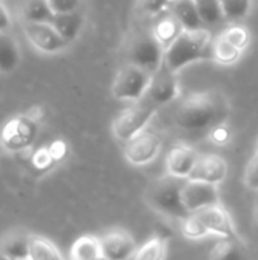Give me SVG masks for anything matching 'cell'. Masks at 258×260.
I'll list each match as a JSON object with an SVG mask.
<instances>
[{
	"label": "cell",
	"mask_w": 258,
	"mask_h": 260,
	"mask_svg": "<svg viewBox=\"0 0 258 260\" xmlns=\"http://www.w3.org/2000/svg\"><path fill=\"white\" fill-rule=\"evenodd\" d=\"M243 181L246 184V187L252 189V190H258V152L252 155V158L248 161L246 169H245V177Z\"/></svg>",
	"instance_id": "d6a6232c"
},
{
	"label": "cell",
	"mask_w": 258,
	"mask_h": 260,
	"mask_svg": "<svg viewBox=\"0 0 258 260\" xmlns=\"http://www.w3.org/2000/svg\"><path fill=\"white\" fill-rule=\"evenodd\" d=\"M49 149H50V152L53 154V157H55V160L56 161H59L64 155H65V145H64V142H53L50 146H49Z\"/></svg>",
	"instance_id": "8d00e7d4"
},
{
	"label": "cell",
	"mask_w": 258,
	"mask_h": 260,
	"mask_svg": "<svg viewBox=\"0 0 258 260\" xmlns=\"http://www.w3.org/2000/svg\"><path fill=\"white\" fill-rule=\"evenodd\" d=\"M255 151H257V152H258V142H257V146H255Z\"/></svg>",
	"instance_id": "ab89813d"
},
{
	"label": "cell",
	"mask_w": 258,
	"mask_h": 260,
	"mask_svg": "<svg viewBox=\"0 0 258 260\" xmlns=\"http://www.w3.org/2000/svg\"><path fill=\"white\" fill-rule=\"evenodd\" d=\"M38 136V122L27 114L8 120L0 133V143L8 152H21L32 148Z\"/></svg>",
	"instance_id": "52a82bcc"
},
{
	"label": "cell",
	"mask_w": 258,
	"mask_h": 260,
	"mask_svg": "<svg viewBox=\"0 0 258 260\" xmlns=\"http://www.w3.org/2000/svg\"><path fill=\"white\" fill-rule=\"evenodd\" d=\"M166 56L164 46L155 38L152 30L137 34L128 47V62H132L149 73L157 72Z\"/></svg>",
	"instance_id": "8992f818"
},
{
	"label": "cell",
	"mask_w": 258,
	"mask_h": 260,
	"mask_svg": "<svg viewBox=\"0 0 258 260\" xmlns=\"http://www.w3.org/2000/svg\"><path fill=\"white\" fill-rule=\"evenodd\" d=\"M20 21H50L55 15L47 0H18Z\"/></svg>",
	"instance_id": "44dd1931"
},
{
	"label": "cell",
	"mask_w": 258,
	"mask_h": 260,
	"mask_svg": "<svg viewBox=\"0 0 258 260\" xmlns=\"http://www.w3.org/2000/svg\"><path fill=\"white\" fill-rule=\"evenodd\" d=\"M242 50L237 49L233 43H230L222 34H219L217 37H213V43H211V58L222 64V66H233L236 64L240 56H242Z\"/></svg>",
	"instance_id": "603a6c76"
},
{
	"label": "cell",
	"mask_w": 258,
	"mask_h": 260,
	"mask_svg": "<svg viewBox=\"0 0 258 260\" xmlns=\"http://www.w3.org/2000/svg\"><path fill=\"white\" fill-rule=\"evenodd\" d=\"M231 129L224 123H219L216 126H213L211 129H208V137H210V142H213L214 145L217 146H222V145H227L230 140H231Z\"/></svg>",
	"instance_id": "836d02e7"
},
{
	"label": "cell",
	"mask_w": 258,
	"mask_h": 260,
	"mask_svg": "<svg viewBox=\"0 0 258 260\" xmlns=\"http://www.w3.org/2000/svg\"><path fill=\"white\" fill-rule=\"evenodd\" d=\"M170 0H138V8L143 14L155 17L169 8Z\"/></svg>",
	"instance_id": "1f68e13d"
},
{
	"label": "cell",
	"mask_w": 258,
	"mask_h": 260,
	"mask_svg": "<svg viewBox=\"0 0 258 260\" xmlns=\"http://www.w3.org/2000/svg\"><path fill=\"white\" fill-rule=\"evenodd\" d=\"M32 233L15 229L0 236V259L24 260L29 259V245Z\"/></svg>",
	"instance_id": "9a60e30c"
},
{
	"label": "cell",
	"mask_w": 258,
	"mask_h": 260,
	"mask_svg": "<svg viewBox=\"0 0 258 260\" xmlns=\"http://www.w3.org/2000/svg\"><path fill=\"white\" fill-rule=\"evenodd\" d=\"M151 30L155 35V38L164 46V49H167L182 34L184 27L173 17V14L169 9H166L154 17V24Z\"/></svg>",
	"instance_id": "e0dca14e"
},
{
	"label": "cell",
	"mask_w": 258,
	"mask_h": 260,
	"mask_svg": "<svg viewBox=\"0 0 258 260\" xmlns=\"http://www.w3.org/2000/svg\"><path fill=\"white\" fill-rule=\"evenodd\" d=\"M12 24V17L6 8V5L3 3V0H0V32L2 30H9Z\"/></svg>",
	"instance_id": "d590c367"
},
{
	"label": "cell",
	"mask_w": 258,
	"mask_h": 260,
	"mask_svg": "<svg viewBox=\"0 0 258 260\" xmlns=\"http://www.w3.org/2000/svg\"><path fill=\"white\" fill-rule=\"evenodd\" d=\"M208 257L213 260H240L246 257L245 247L242 241L233 238H222L216 242L208 253Z\"/></svg>",
	"instance_id": "cb8c5ba5"
},
{
	"label": "cell",
	"mask_w": 258,
	"mask_h": 260,
	"mask_svg": "<svg viewBox=\"0 0 258 260\" xmlns=\"http://www.w3.org/2000/svg\"><path fill=\"white\" fill-rule=\"evenodd\" d=\"M50 23L61 34L62 38H65L68 43H71L81 34V30L85 24V15L81 9L70 11V12H59L52 17Z\"/></svg>",
	"instance_id": "ac0fdd59"
},
{
	"label": "cell",
	"mask_w": 258,
	"mask_h": 260,
	"mask_svg": "<svg viewBox=\"0 0 258 260\" xmlns=\"http://www.w3.org/2000/svg\"><path fill=\"white\" fill-rule=\"evenodd\" d=\"M152 73L148 70L126 62L116 75L111 93L119 101H140L146 96L149 84H151Z\"/></svg>",
	"instance_id": "5b68a950"
},
{
	"label": "cell",
	"mask_w": 258,
	"mask_h": 260,
	"mask_svg": "<svg viewBox=\"0 0 258 260\" xmlns=\"http://www.w3.org/2000/svg\"><path fill=\"white\" fill-rule=\"evenodd\" d=\"M186 180L187 178L175 177L170 174L157 178L146 189V204L166 218L179 221L186 219L190 213L182 201V187Z\"/></svg>",
	"instance_id": "3957f363"
},
{
	"label": "cell",
	"mask_w": 258,
	"mask_h": 260,
	"mask_svg": "<svg viewBox=\"0 0 258 260\" xmlns=\"http://www.w3.org/2000/svg\"><path fill=\"white\" fill-rule=\"evenodd\" d=\"M70 257L75 260L103 259L100 238L93 235H84L78 238L70 248Z\"/></svg>",
	"instance_id": "7402d4cb"
},
{
	"label": "cell",
	"mask_w": 258,
	"mask_h": 260,
	"mask_svg": "<svg viewBox=\"0 0 258 260\" xmlns=\"http://www.w3.org/2000/svg\"><path fill=\"white\" fill-rule=\"evenodd\" d=\"M3 2H18V0H3Z\"/></svg>",
	"instance_id": "f35d334b"
},
{
	"label": "cell",
	"mask_w": 258,
	"mask_h": 260,
	"mask_svg": "<svg viewBox=\"0 0 258 260\" xmlns=\"http://www.w3.org/2000/svg\"><path fill=\"white\" fill-rule=\"evenodd\" d=\"M21 30L29 44L44 55L61 53L70 44L50 21H21Z\"/></svg>",
	"instance_id": "ba28073f"
},
{
	"label": "cell",
	"mask_w": 258,
	"mask_h": 260,
	"mask_svg": "<svg viewBox=\"0 0 258 260\" xmlns=\"http://www.w3.org/2000/svg\"><path fill=\"white\" fill-rule=\"evenodd\" d=\"M157 110H158V107L155 104H152L149 99L148 101H143V99L135 101L132 105L122 110L113 120L111 129H113L114 137L119 142H123V143L128 142L131 137H134L140 131L146 129V126L155 116Z\"/></svg>",
	"instance_id": "277c9868"
},
{
	"label": "cell",
	"mask_w": 258,
	"mask_h": 260,
	"mask_svg": "<svg viewBox=\"0 0 258 260\" xmlns=\"http://www.w3.org/2000/svg\"><path fill=\"white\" fill-rule=\"evenodd\" d=\"M181 222H182V235L189 239H204V238L210 236L207 233L205 227L201 224V221L193 213H189V216L186 219H182Z\"/></svg>",
	"instance_id": "f546056e"
},
{
	"label": "cell",
	"mask_w": 258,
	"mask_h": 260,
	"mask_svg": "<svg viewBox=\"0 0 258 260\" xmlns=\"http://www.w3.org/2000/svg\"><path fill=\"white\" fill-rule=\"evenodd\" d=\"M213 35L208 29H184L182 34L166 49L164 62L173 70L179 72L192 62L211 58Z\"/></svg>",
	"instance_id": "7a4b0ae2"
},
{
	"label": "cell",
	"mask_w": 258,
	"mask_h": 260,
	"mask_svg": "<svg viewBox=\"0 0 258 260\" xmlns=\"http://www.w3.org/2000/svg\"><path fill=\"white\" fill-rule=\"evenodd\" d=\"M167 257V239L164 236L155 235L144 245H141L134 259L137 260H161Z\"/></svg>",
	"instance_id": "484cf974"
},
{
	"label": "cell",
	"mask_w": 258,
	"mask_h": 260,
	"mask_svg": "<svg viewBox=\"0 0 258 260\" xmlns=\"http://www.w3.org/2000/svg\"><path fill=\"white\" fill-rule=\"evenodd\" d=\"M198 154L193 148L186 146V145H176L173 146L166 157V169L167 174L181 177V178H189L192 174L196 161H198Z\"/></svg>",
	"instance_id": "2e32d148"
},
{
	"label": "cell",
	"mask_w": 258,
	"mask_h": 260,
	"mask_svg": "<svg viewBox=\"0 0 258 260\" xmlns=\"http://www.w3.org/2000/svg\"><path fill=\"white\" fill-rule=\"evenodd\" d=\"M21 61L20 46L9 30L0 32V73H9Z\"/></svg>",
	"instance_id": "ffe728a7"
},
{
	"label": "cell",
	"mask_w": 258,
	"mask_h": 260,
	"mask_svg": "<svg viewBox=\"0 0 258 260\" xmlns=\"http://www.w3.org/2000/svg\"><path fill=\"white\" fill-rule=\"evenodd\" d=\"M47 2H49V5L55 14L76 11L82 5V0H47Z\"/></svg>",
	"instance_id": "e575fe53"
},
{
	"label": "cell",
	"mask_w": 258,
	"mask_h": 260,
	"mask_svg": "<svg viewBox=\"0 0 258 260\" xmlns=\"http://www.w3.org/2000/svg\"><path fill=\"white\" fill-rule=\"evenodd\" d=\"M222 35L230 41L233 43L237 49H240L242 52H245L251 43V34L248 30V27L245 26H240V24H233L230 27H227Z\"/></svg>",
	"instance_id": "f1b7e54d"
},
{
	"label": "cell",
	"mask_w": 258,
	"mask_h": 260,
	"mask_svg": "<svg viewBox=\"0 0 258 260\" xmlns=\"http://www.w3.org/2000/svg\"><path fill=\"white\" fill-rule=\"evenodd\" d=\"M230 111V102L220 91L207 90L186 98L176 110L175 122L184 131H204L224 123Z\"/></svg>",
	"instance_id": "6da1fadb"
},
{
	"label": "cell",
	"mask_w": 258,
	"mask_h": 260,
	"mask_svg": "<svg viewBox=\"0 0 258 260\" xmlns=\"http://www.w3.org/2000/svg\"><path fill=\"white\" fill-rule=\"evenodd\" d=\"M228 175V165L225 158L217 154H204L198 157V161L189 175L190 180L207 181L211 184H220Z\"/></svg>",
	"instance_id": "5bb4252c"
},
{
	"label": "cell",
	"mask_w": 258,
	"mask_h": 260,
	"mask_svg": "<svg viewBox=\"0 0 258 260\" xmlns=\"http://www.w3.org/2000/svg\"><path fill=\"white\" fill-rule=\"evenodd\" d=\"M99 238H100L103 259L106 260L132 259L138 250L132 235L122 229L109 230Z\"/></svg>",
	"instance_id": "7c38bea8"
},
{
	"label": "cell",
	"mask_w": 258,
	"mask_h": 260,
	"mask_svg": "<svg viewBox=\"0 0 258 260\" xmlns=\"http://www.w3.org/2000/svg\"><path fill=\"white\" fill-rule=\"evenodd\" d=\"M55 163H56V160H55L53 154L50 152L49 146L40 148L38 151H35V152L32 154V166H33L36 171L46 172V171H49Z\"/></svg>",
	"instance_id": "4dcf8cb0"
},
{
	"label": "cell",
	"mask_w": 258,
	"mask_h": 260,
	"mask_svg": "<svg viewBox=\"0 0 258 260\" xmlns=\"http://www.w3.org/2000/svg\"><path fill=\"white\" fill-rule=\"evenodd\" d=\"M254 219H255V222L258 224V200L257 203H255V206H254Z\"/></svg>",
	"instance_id": "74e56055"
},
{
	"label": "cell",
	"mask_w": 258,
	"mask_h": 260,
	"mask_svg": "<svg viewBox=\"0 0 258 260\" xmlns=\"http://www.w3.org/2000/svg\"><path fill=\"white\" fill-rule=\"evenodd\" d=\"M173 17L181 23L184 29H199L204 27V21L198 12L195 0H170L167 8Z\"/></svg>",
	"instance_id": "d6986e66"
},
{
	"label": "cell",
	"mask_w": 258,
	"mask_h": 260,
	"mask_svg": "<svg viewBox=\"0 0 258 260\" xmlns=\"http://www.w3.org/2000/svg\"><path fill=\"white\" fill-rule=\"evenodd\" d=\"M161 146L163 143L158 134L151 129H143L131 137L128 142H125L123 155L126 161L132 166H144L152 163L158 157Z\"/></svg>",
	"instance_id": "9c48e42d"
},
{
	"label": "cell",
	"mask_w": 258,
	"mask_h": 260,
	"mask_svg": "<svg viewBox=\"0 0 258 260\" xmlns=\"http://www.w3.org/2000/svg\"><path fill=\"white\" fill-rule=\"evenodd\" d=\"M182 201L190 213L207 206L220 203L217 184L187 178L182 187Z\"/></svg>",
	"instance_id": "4fadbf2b"
},
{
	"label": "cell",
	"mask_w": 258,
	"mask_h": 260,
	"mask_svg": "<svg viewBox=\"0 0 258 260\" xmlns=\"http://www.w3.org/2000/svg\"><path fill=\"white\" fill-rule=\"evenodd\" d=\"M176 75V72L170 70L166 62H163V66L152 73L146 98L157 107L175 101L179 96V81Z\"/></svg>",
	"instance_id": "8fae6325"
},
{
	"label": "cell",
	"mask_w": 258,
	"mask_h": 260,
	"mask_svg": "<svg viewBox=\"0 0 258 260\" xmlns=\"http://www.w3.org/2000/svg\"><path fill=\"white\" fill-rule=\"evenodd\" d=\"M29 259L32 260H55L62 259V254L56 248L53 242H50L47 238L40 235L30 236V245H29Z\"/></svg>",
	"instance_id": "d4e9b609"
},
{
	"label": "cell",
	"mask_w": 258,
	"mask_h": 260,
	"mask_svg": "<svg viewBox=\"0 0 258 260\" xmlns=\"http://www.w3.org/2000/svg\"><path fill=\"white\" fill-rule=\"evenodd\" d=\"M220 3L224 8L225 20L237 21L248 15L252 0H220Z\"/></svg>",
	"instance_id": "83f0119b"
},
{
	"label": "cell",
	"mask_w": 258,
	"mask_h": 260,
	"mask_svg": "<svg viewBox=\"0 0 258 260\" xmlns=\"http://www.w3.org/2000/svg\"><path fill=\"white\" fill-rule=\"evenodd\" d=\"M195 3L204 24H216L225 20L220 0H195Z\"/></svg>",
	"instance_id": "4316f807"
},
{
	"label": "cell",
	"mask_w": 258,
	"mask_h": 260,
	"mask_svg": "<svg viewBox=\"0 0 258 260\" xmlns=\"http://www.w3.org/2000/svg\"><path fill=\"white\" fill-rule=\"evenodd\" d=\"M192 213L201 221V224L205 227L208 235H214L219 238H233V239L242 241L234 227V222H233L230 213L220 203L207 206V207L199 209Z\"/></svg>",
	"instance_id": "30bf717a"
}]
</instances>
